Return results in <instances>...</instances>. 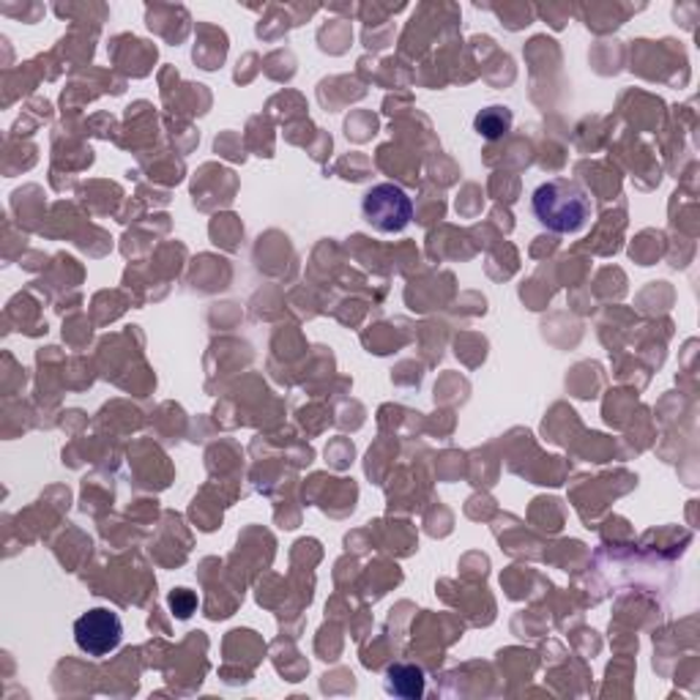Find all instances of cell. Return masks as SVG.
I'll list each match as a JSON object with an SVG mask.
<instances>
[{
	"label": "cell",
	"mask_w": 700,
	"mask_h": 700,
	"mask_svg": "<svg viewBox=\"0 0 700 700\" xmlns=\"http://www.w3.org/2000/svg\"><path fill=\"white\" fill-rule=\"evenodd\" d=\"M170 608H173V613L178 616V619H189V616L198 610V597H194L189 589H178L170 594Z\"/></svg>",
	"instance_id": "6"
},
{
	"label": "cell",
	"mask_w": 700,
	"mask_h": 700,
	"mask_svg": "<svg viewBox=\"0 0 700 700\" xmlns=\"http://www.w3.org/2000/svg\"><path fill=\"white\" fill-rule=\"evenodd\" d=\"M531 211L539 219V224L548 228L550 233L572 236L589 224L594 203H591L589 192L580 183L556 178V181L539 183L533 189Z\"/></svg>",
	"instance_id": "1"
},
{
	"label": "cell",
	"mask_w": 700,
	"mask_h": 700,
	"mask_svg": "<svg viewBox=\"0 0 700 700\" xmlns=\"http://www.w3.org/2000/svg\"><path fill=\"white\" fill-rule=\"evenodd\" d=\"M386 692L406 700H417L424 696V670L408 662H397L386 670Z\"/></svg>",
	"instance_id": "4"
},
{
	"label": "cell",
	"mask_w": 700,
	"mask_h": 700,
	"mask_svg": "<svg viewBox=\"0 0 700 700\" xmlns=\"http://www.w3.org/2000/svg\"><path fill=\"white\" fill-rule=\"evenodd\" d=\"M512 123H514L512 110L501 104L488 107V110H482L473 118V129H477L484 140H501L503 134L512 132Z\"/></svg>",
	"instance_id": "5"
},
{
	"label": "cell",
	"mask_w": 700,
	"mask_h": 700,
	"mask_svg": "<svg viewBox=\"0 0 700 700\" xmlns=\"http://www.w3.org/2000/svg\"><path fill=\"white\" fill-rule=\"evenodd\" d=\"M361 217L378 233H402L413 219V200L397 183H376L361 198Z\"/></svg>",
	"instance_id": "2"
},
{
	"label": "cell",
	"mask_w": 700,
	"mask_h": 700,
	"mask_svg": "<svg viewBox=\"0 0 700 700\" xmlns=\"http://www.w3.org/2000/svg\"><path fill=\"white\" fill-rule=\"evenodd\" d=\"M74 640L88 657H107L121 646L123 624L110 608H93L74 621Z\"/></svg>",
	"instance_id": "3"
}]
</instances>
